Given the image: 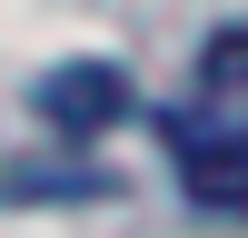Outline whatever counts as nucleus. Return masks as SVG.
<instances>
[{
  "mask_svg": "<svg viewBox=\"0 0 248 238\" xmlns=\"http://www.w3.org/2000/svg\"><path fill=\"white\" fill-rule=\"evenodd\" d=\"M169 149H179V169H189L199 198H248V129L238 119L209 129V109H179L169 119Z\"/></svg>",
  "mask_w": 248,
  "mask_h": 238,
  "instance_id": "obj_1",
  "label": "nucleus"
},
{
  "mask_svg": "<svg viewBox=\"0 0 248 238\" xmlns=\"http://www.w3.org/2000/svg\"><path fill=\"white\" fill-rule=\"evenodd\" d=\"M40 109H50L60 129H109V119L129 109V79H119L109 60H70V70L40 79Z\"/></svg>",
  "mask_w": 248,
  "mask_h": 238,
  "instance_id": "obj_2",
  "label": "nucleus"
},
{
  "mask_svg": "<svg viewBox=\"0 0 248 238\" xmlns=\"http://www.w3.org/2000/svg\"><path fill=\"white\" fill-rule=\"evenodd\" d=\"M199 89H218V99L248 89V20H238V30H218L209 50H199Z\"/></svg>",
  "mask_w": 248,
  "mask_h": 238,
  "instance_id": "obj_3",
  "label": "nucleus"
}]
</instances>
